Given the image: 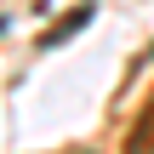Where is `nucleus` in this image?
<instances>
[{
  "mask_svg": "<svg viewBox=\"0 0 154 154\" xmlns=\"http://www.w3.org/2000/svg\"><path fill=\"white\" fill-rule=\"evenodd\" d=\"M126 154H154V103L137 114V131L126 137Z\"/></svg>",
  "mask_w": 154,
  "mask_h": 154,
  "instance_id": "f257e3e1",
  "label": "nucleus"
}]
</instances>
